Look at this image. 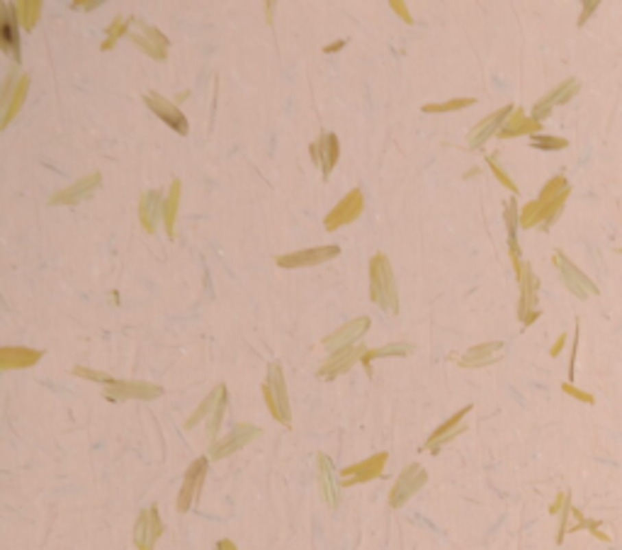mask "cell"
Listing matches in <instances>:
<instances>
[{"instance_id":"cell-1","label":"cell","mask_w":622,"mask_h":550,"mask_svg":"<svg viewBox=\"0 0 622 550\" xmlns=\"http://www.w3.org/2000/svg\"><path fill=\"white\" fill-rule=\"evenodd\" d=\"M370 299L384 312H392V314L399 312V293L394 283V271L384 253H374L370 261Z\"/></svg>"},{"instance_id":"cell-2","label":"cell","mask_w":622,"mask_h":550,"mask_svg":"<svg viewBox=\"0 0 622 550\" xmlns=\"http://www.w3.org/2000/svg\"><path fill=\"white\" fill-rule=\"evenodd\" d=\"M263 397H265L267 409H270V414L277 419V422L280 424L292 422L287 385H285V375H282V368L277 363L267 365V380H265V385H263Z\"/></svg>"},{"instance_id":"cell-3","label":"cell","mask_w":622,"mask_h":550,"mask_svg":"<svg viewBox=\"0 0 622 550\" xmlns=\"http://www.w3.org/2000/svg\"><path fill=\"white\" fill-rule=\"evenodd\" d=\"M426 482H428V472L423 470V465L411 463L409 468L401 470V475L396 477V482H394L392 494H389V504H392L394 509L404 507V504L409 502V499L414 497L416 492L426 485Z\"/></svg>"},{"instance_id":"cell-4","label":"cell","mask_w":622,"mask_h":550,"mask_svg":"<svg viewBox=\"0 0 622 550\" xmlns=\"http://www.w3.org/2000/svg\"><path fill=\"white\" fill-rule=\"evenodd\" d=\"M258 436H261V428L253 426V424H236L226 436L214 441L212 448H209V458H214V460L226 458V455L236 453V450H241L243 446H248L250 441Z\"/></svg>"},{"instance_id":"cell-5","label":"cell","mask_w":622,"mask_h":550,"mask_svg":"<svg viewBox=\"0 0 622 550\" xmlns=\"http://www.w3.org/2000/svg\"><path fill=\"white\" fill-rule=\"evenodd\" d=\"M552 258H554V263H557L559 271H562L564 285L569 288V293H574L579 299H586L588 295H598V285L593 283L586 273H581L579 268H576L569 258L564 256L562 251H554Z\"/></svg>"},{"instance_id":"cell-6","label":"cell","mask_w":622,"mask_h":550,"mask_svg":"<svg viewBox=\"0 0 622 550\" xmlns=\"http://www.w3.org/2000/svg\"><path fill=\"white\" fill-rule=\"evenodd\" d=\"M362 207H365L362 190H360V187H352V190L346 195V198H343L341 203L335 205V207L331 209L328 214H326L324 227L328 231H333V229H338V227L348 225V222H355V219L362 214Z\"/></svg>"},{"instance_id":"cell-7","label":"cell","mask_w":622,"mask_h":550,"mask_svg":"<svg viewBox=\"0 0 622 550\" xmlns=\"http://www.w3.org/2000/svg\"><path fill=\"white\" fill-rule=\"evenodd\" d=\"M160 534H163V524H160L158 507H146L134 524V545L139 550H154Z\"/></svg>"},{"instance_id":"cell-8","label":"cell","mask_w":622,"mask_h":550,"mask_svg":"<svg viewBox=\"0 0 622 550\" xmlns=\"http://www.w3.org/2000/svg\"><path fill=\"white\" fill-rule=\"evenodd\" d=\"M387 458H389L387 453H374L370 458L346 468V470H341V487H352V485H362V482L377 480L384 472Z\"/></svg>"},{"instance_id":"cell-9","label":"cell","mask_w":622,"mask_h":550,"mask_svg":"<svg viewBox=\"0 0 622 550\" xmlns=\"http://www.w3.org/2000/svg\"><path fill=\"white\" fill-rule=\"evenodd\" d=\"M163 395L158 385L151 382H127V380H112L110 385H105V397L107 400L122 402V400H156Z\"/></svg>"},{"instance_id":"cell-10","label":"cell","mask_w":622,"mask_h":550,"mask_svg":"<svg viewBox=\"0 0 622 550\" xmlns=\"http://www.w3.org/2000/svg\"><path fill=\"white\" fill-rule=\"evenodd\" d=\"M207 465H209L207 458H197L195 463L187 468L185 480H182V487H180V494H178V509H180V512H187V509L197 502L200 490H202V482H204V477H207Z\"/></svg>"},{"instance_id":"cell-11","label":"cell","mask_w":622,"mask_h":550,"mask_svg":"<svg viewBox=\"0 0 622 550\" xmlns=\"http://www.w3.org/2000/svg\"><path fill=\"white\" fill-rule=\"evenodd\" d=\"M341 253V249L335 244L328 246H314V249H304V251H294V253H285V256L277 258V266L280 268H309V266H319L326 263L331 258H335Z\"/></svg>"},{"instance_id":"cell-12","label":"cell","mask_w":622,"mask_h":550,"mask_svg":"<svg viewBox=\"0 0 622 550\" xmlns=\"http://www.w3.org/2000/svg\"><path fill=\"white\" fill-rule=\"evenodd\" d=\"M579 80L576 78H566L564 83H559V86H554V91H549L545 98H540V100L532 105V119H537V122H542V119L549 117V113H552L554 105H564V102H569L571 98L579 93Z\"/></svg>"},{"instance_id":"cell-13","label":"cell","mask_w":622,"mask_h":550,"mask_svg":"<svg viewBox=\"0 0 622 550\" xmlns=\"http://www.w3.org/2000/svg\"><path fill=\"white\" fill-rule=\"evenodd\" d=\"M146 105H149L151 113H156V117H160L171 129H176L178 134H187L190 132V124H187V117L180 113V107L176 102L165 100L163 95L158 93H146Z\"/></svg>"},{"instance_id":"cell-14","label":"cell","mask_w":622,"mask_h":550,"mask_svg":"<svg viewBox=\"0 0 622 550\" xmlns=\"http://www.w3.org/2000/svg\"><path fill=\"white\" fill-rule=\"evenodd\" d=\"M518 280H521V310H518V314H521L523 324H532V321L540 317V310L535 307L537 302V278L535 273H532V268L523 266L521 271H518Z\"/></svg>"},{"instance_id":"cell-15","label":"cell","mask_w":622,"mask_h":550,"mask_svg":"<svg viewBox=\"0 0 622 550\" xmlns=\"http://www.w3.org/2000/svg\"><path fill=\"white\" fill-rule=\"evenodd\" d=\"M20 20H17V10L10 3H3V15H0V44L3 51L8 56H12L15 61H20V30H17Z\"/></svg>"},{"instance_id":"cell-16","label":"cell","mask_w":622,"mask_h":550,"mask_svg":"<svg viewBox=\"0 0 622 550\" xmlns=\"http://www.w3.org/2000/svg\"><path fill=\"white\" fill-rule=\"evenodd\" d=\"M370 329V319L367 317H357V319H350L348 324H343L338 332H333L328 339H324V346L328 351H343V348H350L355 346V341H360L362 336L367 334Z\"/></svg>"},{"instance_id":"cell-17","label":"cell","mask_w":622,"mask_h":550,"mask_svg":"<svg viewBox=\"0 0 622 550\" xmlns=\"http://www.w3.org/2000/svg\"><path fill=\"white\" fill-rule=\"evenodd\" d=\"M309 154H311V159H314L316 163L321 166V176L328 178L331 171L335 168V163H338V156H341L338 137H335V134L324 132L319 137V141H314V144L309 146Z\"/></svg>"},{"instance_id":"cell-18","label":"cell","mask_w":622,"mask_h":550,"mask_svg":"<svg viewBox=\"0 0 622 550\" xmlns=\"http://www.w3.org/2000/svg\"><path fill=\"white\" fill-rule=\"evenodd\" d=\"M511 115H513V107L505 105V107H501V110H496V113H491L486 119H481V122L469 132V139H467L469 149H479L481 144H486V139H491L496 132H501V127H503L505 119L511 117Z\"/></svg>"},{"instance_id":"cell-19","label":"cell","mask_w":622,"mask_h":550,"mask_svg":"<svg viewBox=\"0 0 622 550\" xmlns=\"http://www.w3.org/2000/svg\"><path fill=\"white\" fill-rule=\"evenodd\" d=\"M365 346H360V343H355V346L350 348H343V351H338L335 356H331L328 360H326L324 365H321L319 370V378L324 380H333L338 378L341 373H346V370H350L352 365L357 363V360L365 358Z\"/></svg>"},{"instance_id":"cell-20","label":"cell","mask_w":622,"mask_h":550,"mask_svg":"<svg viewBox=\"0 0 622 550\" xmlns=\"http://www.w3.org/2000/svg\"><path fill=\"white\" fill-rule=\"evenodd\" d=\"M97 185H100V173H93V176H86V178H80V181H75L73 185H69L66 190L56 192V195L51 198V203L53 205L83 203V200H88L93 192L97 190Z\"/></svg>"},{"instance_id":"cell-21","label":"cell","mask_w":622,"mask_h":550,"mask_svg":"<svg viewBox=\"0 0 622 550\" xmlns=\"http://www.w3.org/2000/svg\"><path fill=\"white\" fill-rule=\"evenodd\" d=\"M469 411H472V404L462 406V409H459L457 414H455V417H450L445 424H442L440 428H435V433H433V436L428 438L426 448H431L433 453H435V450H440V446H445L447 441H452L455 436H459V433H462L464 428H467V426L462 424V419L467 417Z\"/></svg>"},{"instance_id":"cell-22","label":"cell","mask_w":622,"mask_h":550,"mask_svg":"<svg viewBox=\"0 0 622 550\" xmlns=\"http://www.w3.org/2000/svg\"><path fill=\"white\" fill-rule=\"evenodd\" d=\"M44 353L34 351L27 346H3L0 348V368L12 370V368H29V365L39 363Z\"/></svg>"},{"instance_id":"cell-23","label":"cell","mask_w":622,"mask_h":550,"mask_svg":"<svg viewBox=\"0 0 622 550\" xmlns=\"http://www.w3.org/2000/svg\"><path fill=\"white\" fill-rule=\"evenodd\" d=\"M501 351H503V341H489L481 343V346L469 348L462 356L459 363L467 365V368H481V365H491L501 358Z\"/></svg>"},{"instance_id":"cell-24","label":"cell","mask_w":622,"mask_h":550,"mask_svg":"<svg viewBox=\"0 0 622 550\" xmlns=\"http://www.w3.org/2000/svg\"><path fill=\"white\" fill-rule=\"evenodd\" d=\"M316 465H319V490H321V497L324 502L328 504L331 509L338 504V485H335V477H333V463L328 460V455L319 453L316 455Z\"/></svg>"},{"instance_id":"cell-25","label":"cell","mask_w":622,"mask_h":550,"mask_svg":"<svg viewBox=\"0 0 622 550\" xmlns=\"http://www.w3.org/2000/svg\"><path fill=\"white\" fill-rule=\"evenodd\" d=\"M540 127H542V124L537 122V119H532V117H525V113H523V110H513V115L505 119V124L501 127L499 137H503V139H511V137H523V134H530V137H535V134L540 132Z\"/></svg>"},{"instance_id":"cell-26","label":"cell","mask_w":622,"mask_h":550,"mask_svg":"<svg viewBox=\"0 0 622 550\" xmlns=\"http://www.w3.org/2000/svg\"><path fill=\"white\" fill-rule=\"evenodd\" d=\"M163 207H165V200L160 198L158 190L144 192V198L139 203V219H141V225H144L146 231L156 229V222H158V214Z\"/></svg>"},{"instance_id":"cell-27","label":"cell","mask_w":622,"mask_h":550,"mask_svg":"<svg viewBox=\"0 0 622 550\" xmlns=\"http://www.w3.org/2000/svg\"><path fill=\"white\" fill-rule=\"evenodd\" d=\"M27 88H29V76H20V78H17V83L12 86L10 95H3V105H5V115H3V127H5V124H10V119L15 117L17 113H20L22 102H25V98H27Z\"/></svg>"},{"instance_id":"cell-28","label":"cell","mask_w":622,"mask_h":550,"mask_svg":"<svg viewBox=\"0 0 622 550\" xmlns=\"http://www.w3.org/2000/svg\"><path fill=\"white\" fill-rule=\"evenodd\" d=\"M180 181H173L171 183V192L165 198V207H163V222H165V231L168 236L176 234V217H178V203H180Z\"/></svg>"},{"instance_id":"cell-29","label":"cell","mask_w":622,"mask_h":550,"mask_svg":"<svg viewBox=\"0 0 622 550\" xmlns=\"http://www.w3.org/2000/svg\"><path fill=\"white\" fill-rule=\"evenodd\" d=\"M224 392H226V387H224V385H219V387H214V390L207 395V400H204L202 404H200V409H197L195 414H192V417L187 419V424H185V426H187V428H192V426H195V424H200V422H202L204 417H212V411L217 409V404H219V400H222V395H224Z\"/></svg>"},{"instance_id":"cell-30","label":"cell","mask_w":622,"mask_h":550,"mask_svg":"<svg viewBox=\"0 0 622 550\" xmlns=\"http://www.w3.org/2000/svg\"><path fill=\"white\" fill-rule=\"evenodd\" d=\"M17 10V20H20V25L25 27L27 32H32L34 25H37L39 15H42V3L39 0H25V3H20V5H15Z\"/></svg>"},{"instance_id":"cell-31","label":"cell","mask_w":622,"mask_h":550,"mask_svg":"<svg viewBox=\"0 0 622 550\" xmlns=\"http://www.w3.org/2000/svg\"><path fill=\"white\" fill-rule=\"evenodd\" d=\"M411 351H414V348H411L409 343H404V341L387 343V346H379V348H374V351H367L365 358H362V363L370 365L372 360H377V358H387V356H406V353H411Z\"/></svg>"},{"instance_id":"cell-32","label":"cell","mask_w":622,"mask_h":550,"mask_svg":"<svg viewBox=\"0 0 622 550\" xmlns=\"http://www.w3.org/2000/svg\"><path fill=\"white\" fill-rule=\"evenodd\" d=\"M474 98H455V100L447 102H428L423 105V113H452V110H462V107L474 105Z\"/></svg>"},{"instance_id":"cell-33","label":"cell","mask_w":622,"mask_h":550,"mask_svg":"<svg viewBox=\"0 0 622 550\" xmlns=\"http://www.w3.org/2000/svg\"><path fill=\"white\" fill-rule=\"evenodd\" d=\"M530 144L540 151H562L569 146V141L562 139V137H547V134H535L530 137Z\"/></svg>"},{"instance_id":"cell-34","label":"cell","mask_w":622,"mask_h":550,"mask_svg":"<svg viewBox=\"0 0 622 550\" xmlns=\"http://www.w3.org/2000/svg\"><path fill=\"white\" fill-rule=\"evenodd\" d=\"M226 404H229V392H224L222 400H219L217 409L212 411V417H209V424H207V436L214 438L219 433V426H222V419H224V411H226Z\"/></svg>"},{"instance_id":"cell-35","label":"cell","mask_w":622,"mask_h":550,"mask_svg":"<svg viewBox=\"0 0 622 550\" xmlns=\"http://www.w3.org/2000/svg\"><path fill=\"white\" fill-rule=\"evenodd\" d=\"M141 30H144V34L149 37V42L154 44L156 49H160V51H165L168 49V39L163 37V34L156 30V27H149V25H141Z\"/></svg>"},{"instance_id":"cell-36","label":"cell","mask_w":622,"mask_h":550,"mask_svg":"<svg viewBox=\"0 0 622 550\" xmlns=\"http://www.w3.org/2000/svg\"><path fill=\"white\" fill-rule=\"evenodd\" d=\"M132 37V42L136 44V47H141L144 49L149 56H154V59H165V51H160V49H156L154 44L149 42V39H144V37H139V34H129Z\"/></svg>"},{"instance_id":"cell-37","label":"cell","mask_w":622,"mask_h":550,"mask_svg":"<svg viewBox=\"0 0 622 550\" xmlns=\"http://www.w3.org/2000/svg\"><path fill=\"white\" fill-rule=\"evenodd\" d=\"M489 166H491V171H494V176L499 178V181L503 183V185L508 187V190H511V192H518V185L511 181V176H508L505 171H501V166L496 163V156H491V159H489Z\"/></svg>"},{"instance_id":"cell-38","label":"cell","mask_w":622,"mask_h":550,"mask_svg":"<svg viewBox=\"0 0 622 550\" xmlns=\"http://www.w3.org/2000/svg\"><path fill=\"white\" fill-rule=\"evenodd\" d=\"M122 34H127V20H117L115 25L110 27V37L105 39V44H102V49H112V44H115V39H119Z\"/></svg>"},{"instance_id":"cell-39","label":"cell","mask_w":622,"mask_h":550,"mask_svg":"<svg viewBox=\"0 0 622 550\" xmlns=\"http://www.w3.org/2000/svg\"><path fill=\"white\" fill-rule=\"evenodd\" d=\"M562 390L566 392V395H571L574 400H579V402H586V404H593V395H588V392H584V390H579V387H574L571 382H564L562 385Z\"/></svg>"},{"instance_id":"cell-40","label":"cell","mask_w":622,"mask_h":550,"mask_svg":"<svg viewBox=\"0 0 622 550\" xmlns=\"http://www.w3.org/2000/svg\"><path fill=\"white\" fill-rule=\"evenodd\" d=\"M73 373L75 375H83V378H88V380H95V382H105V385H110L112 380H115V378H110V375L95 373V370H91V368H73Z\"/></svg>"},{"instance_id":"cell-41","label":"cell","mask_w":622,"mask_h":550,"mask_svg":"<svg viewBox=\"0 0 622 550\" xmlns=\"http://www.w3.org/2000/svg\"><path fill=\"white\" fill-rule=\"evenodd\" d=\"M596 8H598V0H586V3H584V12H581V17H579V27L586 25V20H588L590 12L596 10Z\"/></svg>"},{"instance_id":"cell-42","label":"cell","mask_w":622,"mask_h":550,"mask_svg":"<svg viewBox=\"0 0 622 550\" xmlns=\"http://www.w3.org/2000/svg\"><path fill=\"white\" fill-rule=\"evenodd\" d=\"M392 8H394V12H396V15H401V20H404V22H409V25L414 22V17H411V12L406 10L404 3H399V0H392Z\"/></svg>"},{"instance_id":"cell-43","label":"cell","mask_w":622,"mask_h":550,"mask_svg":"<svg viewBox=\"0 0 622 550\" xmlns=\"http://www.w3.org/2000/svg\"><path fill=\"white\" fill-rule=\"evenodd\" d=\"M564 504H566V494L562 492V494H557V499H554L552 507H549V514H559V512H562Z\"/></svg>"},{"instance_id":"cell-44","label":"cell","mask_w":622,"mask_h":550,"mask_svg":"<svg viewBox=\"0 0 622 550\" xmlns=\"http://www.w3.org/2000/svg\"><path fill=\"white\" fill-rule=\"evenodd\" d=\"M564 341H566V334H562V336L557 339V343H554L552 351H549V353H552V356H559V351L564 348Z\"/></svg>"},{"instance_id":"cell-45","label":"cell","mask_w":622,"mask_h":550,"mask_svg":"<svg viewBox=\"0 0 622 550\" xmlns=\"http://www.w3.org/2000/svg\"><path fill=\"white\" fill-rule=\"evenodd\" d=\"M217 550H239V548H236V545L231 543V540L224 538V540H219V543H217Z\"/></svg>"},{"instance_id":"cell-46","label":"cell","mask_w":622,"mask_h":550,"mask_svg":"<svg viewBox=\"0 0 622 550\" xmlns=\"http://www.w3.org/2000/svg\"><path fill=\"white\" fill-rule=\"evenodd\" d=\"M100 3H73L75 10H93V8H97Z\"/></svg>"},{"instance_id":"cell-47","label":"cell","mask_w":622,"mask_h":550,"mask_svg":"<svg viewBox=\"0 0 622 550\" xmlns=\"http://www.w3.org/2000/svg\"><path fill=\"white\" fill-rule=\"evenodd\" d=\"M341 47H343V42H335V44H331V47H326V51H338Z\"/></svg>"}]
</instances>
